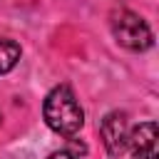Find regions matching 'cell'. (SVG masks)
I'll return each instance as SVG.
<instances>
[{"label":"cell","mask_w":159,"mask_h":159,"mask_svg":"<svg viewBox=\"0 0 159 159\" xmlns=\"http://www.w3.org/2000/svg\"><path fill=\"white\" fill-rule=\"evenodd\" d=\"M42 114H45V122L50 129H55L57 134L62 137H72L80 132V127L84 124V112L77 102V97L72 94L70 87L60 84L55 87L47 99H45V107H42Z\"/></svg>","instance_id":"6da1fadb"},{"label":"cell","mask_w":159,"mask_h":159,"mask_svg":"<svg viewBox=\"0 0 159 159\" xmlns=\"http://www.w3.org/2000/svg\"><path fill=\"white\" fill-rule=\"evenodd\" d=\"M112 35L127 50H147L152 47V30L149 25L132 10H119L112 15Z\"/></svg>","instance_id":"7a4b0ae2"},{"label":"cell","mask_w":159,"mask_h":159,"mask_svg":"<svg viewBox=\"0 0 159 159\" xmlns=\"http://www.w3.org/2000/svg\"><path fill=\"white\" fill-rule=\"evenodd\" d=\"M99 134H102V142H104L107 152L112 157H122L127 152V142H129L127 114L124 112H109L99 124Z\"/></svg>","instance_id":"3957f363"},{"label":"cell","mask_w":159,"mask_h":159,"mask_svg":"<svg viewBox=\"0 0 159 159\" xmlns=\"http://www.w3.org/2000/svg\"><path fill=\"white\" fill-rule=\"evenodd\" d=\"M159 129L154 122H144L139 127H134L129 132V142H127V149H132V154L137 159H157V152H159Z\"/></svg>","instance_id":"277c9868"},{"label":"cell","mask_w":159,"mask_h":159,"mask_svg":"<svg viewBox=\"0 0 159 159\" xmlns=\"http://www.w3.org/2000/svg\"><path fill=\"white\" fill-rule=\"evenodd\" d=\"M20 60V45L12 40H2L0 37V75L10 72Z\"/></svg>","instance_id":"5b68a950"},{"label":"cell","mask_w":159,"mask_h":159,"mask_svg":"<svg viewBox=\"0 0 159 159\" xmlns=\"http://www.w3.org/2000/svg\"><path fill=\"white\" fill-rule=\"evenodd\" d=\"M50 159H80V157L72 152H55V154H50Z\"/></svg>","instance_id":"8992f818"},{"label":"cell","mask_w":159,"mask_h":159,"mask_svg":"<svg viewBox=\"0 0 159 159\" xmlns=\"http://www.w3.org/2000/svg\"><path fill=\"white\" fill-rule=\"evenodd\" d=\"M12 159H22V157H12Z\"/></svg>","instance_id":"52a82bcc"},{"label":"cell","mask_w":159,"mask_h":159,"mask_svg":"<svg viewBox=\"0 0 159 159\" xmlns=\"http://www.w3.org/2000/svg\"><path fill=\"white\" fill-rule=\"evenodd\" d=\"M0 122H2V117H0Z\"/></svg>","instance_id":"ba28073f"}]
</instances>
